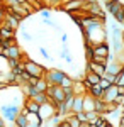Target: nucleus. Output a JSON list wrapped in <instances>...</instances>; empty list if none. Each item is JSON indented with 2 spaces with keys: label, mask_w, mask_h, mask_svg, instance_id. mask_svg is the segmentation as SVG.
<instances>
[{
  "label": "nucleus",
  "mask_w": 124,
  "mask_h": 127,
  "mask_svg": "<svg viewBox=\"0 0 124 127\" xmlns=\"http://www.w3.org/2000/svg\"><path fill=\"white\" fill-rule=\"evenodd\" d=\"M123 114H124V107H123Z\"/></svg>",
  "instance_id": "nucleus-44"
},
{
  "label": "nucleus",
  "mask_w": 124,
  "mask_h": 127,
  "mask_svg": "<svg viewBox=\"0 0 124 127\" xmlns=\"http://www.w3.org/2000/svg\"><path fill=\"white\" fill-rule=\"evenodd\" d=\"M116 85H124V66L119 69V73L116 75Z\"/></svg>",
  "instance_id": "nucleus-24"
},
{
  "label": "nucleus",
  "mask_w": 124,
  "mask_h": 127,
  "mask_svg": "<svg viewBox=\"0 0 124 127\" xmlns=\"http://www.w3.org/2000/svg\"><path fill=\"white\" fill-rule=\"evenodd\" d=\"M60 127H70V124H68L66 119H63V120H60V124H58Z\"/></svg>",
  "instance_id": "nucleus-32"
},
{
  "label": "nucleus",
  "mask_w": 124,
  "mask_h": 127,
  "mask_svg": "<svg viewBox=\"0 0 124 127\" xmlns=\"http://www.w3.org/2000/svg\"><path fill=\"white\" fill-rule=\"evenodd\" d=\"M95 110V98L90 93H83V112H90Z\"/></svg>",
  "instance_id": "nucleus-10"
},
{
  "label": "nucleus",
  "mask_w": 124,
  "mask_h": 127,
  "mask_svg": "<svg viewBox=\"0 0 124 127\" xmlns=\"http://www.w3.org/2000/svg\"><path fill=\"white\" fill-rule=\"evenodd\" d=\"M14 127H15V126H14Z\"/></svg>",
  "instance_id": "nucleus-45"
},
{
  "label": "nucleus",
  "mask_w": 124,
  "mask_h": 127,
  "mask_svg": "<svg viewBox=\"0 0 124 127\" xmlns=\"http://www.w3.org/2000/svg\"><path fill=\"white\" fill-rule=\"evenodd\" d=\"M95 112L100 115L105 114V102H102L100 98H95Z\"/></svg>",
  "instance_id": "nucleus-22"
},
{
  "label": "nucleus",
  "mask_w": 124,
  "mask_h": 127,
  "mask_svg": "<svg viewBox=\"0 0 124 127\" xmlns=\"http://www.w3.org/2000/svg\"><path fill=\"white\" fill-rule=\"evenodd\" d=\"M60 87L63 88V90L73 87V78H71V75H68V73H66V75L61 78V81H60Z\"/></svg>",
  "instance_id": "nucleus-15"
},
{
  "label": "nucleus",
  "mask_w": 124,
  "mask_h": 127,
  "mask_svg": "<svg viewBox=\"0 0 124 127\" xmlns=\"http://www.w3.org/2000/svg\"><path fill=\"white\" fill-rule=\"evenodd\" d=\"M105 127H114V126H112V124H111V122H107V126H105Z\"/></svg>",
  "instance_id": "nucleus-39"
},
{
  "label": "nucleus",
  "mask_w": 124,
  "mask_h": 127,
  "mask_svg": "<svg viewBox=\"0 0 124 127\" xmlns=\"http://www.w3.org/2000/svg\"><path fill=\"white\" fill-rule=\"evenodd\" d=\"M61 41H63V44H65V42L68 41V34H66V32H63V36H61Z\"/></svg>",
  "instance_id": "nucleus-35"
},
{
  "label": "nucleus",
  "mask_w": 124,
  "mask_h": 127,
  "mask_svg": "<svg viewBox=\"0 0 124 127\" xmlns=\"http://www.w3.org/2000/svg\"><path fill=\"white\" fill-rule=\"evenodd\" d=\"M56 114V107L51 103V102H46V103H41L39 105V110H38V115L41 117V120L44 122V120H49V119L53 117Z\"/></svg>",
  "instance_id": "nucleus-2"
},
{
  "label": "nucleus",
  "mask_w": 124,
  "mask_h": 127,
  "mask_svg": "<svg viewBox=\"0 0 124 127\" xmlns=\"http://www.w3.org/2000/svg\"><path fill=\"white\" fill-rule=\"evenodd\" d=\"M0 127H5V119L0 117Z\"/></svg>",
  "instance_id": "nucleus-37"
},
{
  "label": "nucleus",
  "mask_w": 124,
  "mask_h": 127,
  "mask_svg": "<svg viewBox=\"0 0 124 127\" xmlns=\"http://www.w3.org/2000/svg\"><path fill=\"white\" fill-rule=\"evenodd\" d=\"M31 98H32V100H34L36 103H39V105H41V103H46V102H48V95H46V93H41V92H38V93H36L34 97H31Z\"/></svg>",
  "instance_id": "nucleus-21"
},
{
  "label": "nucleus",
  "mask_w": 124,
  "mask_h": 127,
  "mask_svg": "<svg viewBox=\"0 0 124 127\" xmlns=\"http://www.w3.org/2000/svg\"><path fill=\"white\" fill-rule=\"evenodd\" d=\"M26 127H41V126H38V124H31V122H27V124H26Z\"/></svg>",
  "instance_id": "nucleus-36"
},
{
  "label": "nucleus",
  "mask_w": 124,
  "mask_h": 127,
  "mask_svg": "<svg viewBox=\"0 0 124 127\" xmlns=\"http://www.w3.org/2000/svg\"><path fill=\"white\" fill-rule=\"evenodd\" d=\"M85 114H87V122H94V120L100 115V114H97L95 110H90V112H85Z\"/></svg>",
  "instance_id": "nucleus-25"
},
{
  "label": "nucleus",
  "mask_w": 124,
  "mask_h": 127,
  "mask_svg": "<svg viewBox=\"0 0 124 127\" xmlns=\"http://www.w3.org/2000/svg\"><path fill=\"white\" fill-rule=\"evenodd\" d=\"M20 36H22V39H26L27 42H31V41H32V36H31V34H29V32H27L26 29H22V31H20Z\"/></svg>",
  "instance_id": "nucleus-28"
},
{
  "label": "nucleus",
  "mask_w": 124,
  "mask_h": 127,
  "mask_svg": "<svg viewBox=\"0 0 124 127\" xmlns=\"http://www.w3.org/2000/svg\"><path fill=\"white\" fill-rule=\"evenodd\" d=\"M5 10H7V5L5 3H0V24L5 19Z\"/></svg>",
  "instance_id": "nucleus-26"
},
{
  "label": "nucleus",
  "mask_w": 124,
  "mask_h": 127,
  "mask_svg": "<svg viewBox=\"0 0 124 127\" xmlns=\"http://www.w3.org/2000/svg\"><path fill=\"white\" fill-rule=\"evenodd\" d=\"M66 75V71H63V69H58V68H53V69H48L46 71V75H44V78L48 83H53V85H60V81L61 78Z\"/></svg>",
  "instance_id": "nucleus-3"
},
{
  "label": "nucleus",
  "mask_w": 124,
  "mask_h": 127,
  "mask_svg": "<svg viewBox=\"0 0 124 127\" xmlns=\"http://www.w3.org/2000/svg\"><path fill=\"white\" fill-rule=\"evenodd\" d=\"M82 7H83V3H82L80 0H68V2H63V3H61L60 9L63 10V12H66V14H71V12L80 10Z\"/></svg>",
  "instance_id": "nucleus-6"
},
{
  "label": "nucleus",
  "mask_w": 124,
  "mask_h": 127,
  "mask_svg": "<svg viewBox=\"0 0 124 127\" xmlns=\"http://www.w3.org/2000/svg\"><path fill=\"white\" fill-rule=\"evenodd\" d=\"M104 2H111V0H104Z\"/></svg>",
  "instance_id": "nucleus-43"
},
{
  "label": "nucleus",
  "mask_w": 124,
  "mask_h": 127,
  "mask_svg": "<svg viewBox=\"0 0 124 127\" xmlns=\"http://www.w3.org/2000/svg\"><path fill=\"white\" fill-rule=\"evenodd\" d=\"M48 81H46V78H39L38 80V83H36V85H34V87H36V90H38V92H41V93H44V92H46V88H48Z\"/></svg>",
  "instance_id": "nucleus-20"
},
{
  "label": "nucleus",
  "mask_w": 124,
  "mask_h": 127,
  "mask_svg": "<svg viewBox=\"0 0 124 127\" xmlns=\"http://www.w3.org/2000/svg\"><path fill=\"white\" fill-rule=\"evenodd\" d=\"M94 56H100V58H109L111 56V48L107 42H99L94 46Z\"/></svg>",
  "instance_id": "nucleus-7"
},
{
  "label": "nucleus",
  "mask_w": 124,
  "mask_h": 127,
  "mask_svg": "<svg viewBox=\"0 0 124 127\" xmlns=\"http://www.w3.org/2000/svg\"><path fill=\"white\" fill-rule=\"evenodd\" d=\"M100 87H102V90H107V88L111 87V85H114V83H111L109 80H105V78H100V83H99Z\"/></svg>",
  "instance_id": "nucleus-27"
},
{
  "label": "nucleus",
  "mask_w": 124,
  "mask_h": 127,
  "mask_svg": "<svg viewBox=\"0 0 124 127\" xmlns=\"http://www.w3.org/2000/svg\"><path fill=\"white\" fill-rule=\"evenodd\" d=\"M117 95H124V85H117Z\"/></svg>",
  "instance_id": "nucleus-33"
},
{
  "label": "nucleus",
  "mask_w": 124,
  "mask_h": 127,
  "mask_svg": "<svg viewBox=\"0 0 124 127\" xmlns=\"http://www.w3.org/2000/svg\"><path fill=\"white\" fill-rule=\"evenodd\" d=\"M71 110H73V112H82V110H83V95H75Z\"/></svg>",
  "instance_id": "nucleus-13"
},
{
  "label": "nucleus",
  "mask_w": 124,
  "mask_h": 127,
  "mask_svg": "<svg viewBox=\"0 0 124 127\" xmlns=\"http://www.w3.org/2000/svg\"><path fill=\"white\" fill-rule=\"evenodd\" d=\"M20 22H22V19L20 17H17V15H14V14H10V12H5V19H3V26H7L10 31H15L20 27Z\"/></svg>",
  "instance_id": "nucleus-4"
},
{
  "label": "nucleus",
  "mask_w": 124,
  "mask_h": 127,
  "mask_svg": "<svg viewBox=\"0 0 124 127\" xmlns=\"http://www.w3.org/2000/svg\"><path fill=\"white\" fill-rule=\"evenodd\" d=\"M41 15H43V19H49V10L41 9Z\"/></svg>",
  "instance_id": "nucleus-31"
},
{
  "label": "nucleus",
  "mask_w": 124,
  "mask_h": 127,
  "mask_svg": "<svg viewBox=\"0 0 124 127\" xmlns=\"http://www.w3.org/2000/svg\"><path fill=\"white\" fill-rule=\"evenodd\" d=\"M85 69L95 73V75H99V76H104L105 64H100V63H97V61H94V59H88V61H85Z\"/></svg>",
  "instance_id": "nucleus-5"
},
{
  "label": "nucleus",
  "mask_w": 124,
  "mask_h": 127,
  "mask_svg": "<svg viewBox=\"0 0 124 127\" xmlns=\"http://www.w3.org/2000/svg\"><path fill=\"white\" fill-rule=\"evenodd\" d=\"M123 42H124V29H123Z\"/></svg>",
  "instance_id": "nucleus-41"
},
{
  "label": "nucleus",
  "mask_w": 124,
  "mask_h": 127,
  "mask_svg": "<svg viewBox=\"0 0 124 127\" xmlns=\"http://www.w3.org/2000/svg\"><path fill=\"white\" fill-rule=\"evenodd\" d=\"M87 93H90L94 98H100V97H102V93H104V90H102V87H100V85H92V87H90V90H88Z\"/></svg>",
  "instance_id": "nucleus-17"
},
{
  "label": "nucleus",
  "mask_w": 124,
  "mask_h": 127,
  "mask_svg": "<svg viewBox=\"0 0 124 127\" xmlns=\"http://www.w3.org/2000/svg\"><path fill=\"white\" fill-rule=\"evenodd\" d=\"M14 36V31H10L7 26H3V24H0V41L3 39H9Z\"/></svg>",
  "instance_id": "nucleus-14"
},
{
  "label": "nucleus",
  "mask_w": 124,
  "mask_h": 127,
  "mask_svg": "<svg viewBox=\"0 0 124 127\" xmlns=\"http://www.w3.org/2000/svg\"><path fill=\"white\" fill-rule=\"evenodd\" d=\"M20 54H22V51L17 44H14V46H10V48H5L3 49V54L2 56H5V58H10V59H19Z\"/></svg>",
  "instance_id": "nucleus-9"
},
{
  "label": "nucleus",
  "mask_w": 124,
  "mask_h": 127,
  "mask_svg": "<svg viewBox=\"0 0 124 127\" xmlns=\"http://www.w3.org/2000/svg\"><path fill=\"white\" fill-rule=\"evenodd\" d=\"M112 48H114V53H119L124 49V42L123 37H112Z\"/></svg>",
  "instance_id": "nucleus-18"
},
{
  "label": "nucleus",
  "mask_w": 124,
  "mask_h": 127,
  "mask_svg": "<svg viewBox=\"0 0 124 127\" xmlns=\"http://www.w3.org/2000/svg\"><path fill=\"white\" fill-rule=\"evenodd\" d=\"M116 97H117V85H111L107 90H104L100 100L105 102V103H112V102L116 100Z\"/></svg>",
  "instance_id": "nucleus-8"
},
{
  "label": "nucleus",
  "mask_w": 124,
  "mask_h": 127,
  "mask_svg": "<svg viewBox=\"0 0 124 127\" xmlns=\"http://www.w3.org/2000/svg\"><path fill=\"white\" fill-rule=\"evenodd\" d=\"M26 124H27V117L22 115V114H17L15 115V120H14V126L15 127H26Z\"/></svg>",
  "instance_id": "nucleus-19"
},
{
  "label": "nucleus",
  "mask_w": 124,
  "mask_h": 127,
  "mask_svg": "<svg viewBox=\"0 0 124 127\" xmlns=\"http://www.w3.org/2000/svg\"><path fill=\"white\" fill-rule=\"evenodd\" d=\"M119 127H124V114H121L119 117Z\"/></svg>",
  "instance_id": "nucleus-34"
},
{
  "label": "nucleus",
  "mask_w": 124,
  "mask_h": 127,
  "mask_svg": "<svg viewBox=\"0 0 124 127\" xmlns=\"http://www.w3.org/2000/svg\"><path fill=\"white\" fill-rule=\"evenodd\" d=\"M123 7H124L123 2H119V0H111V2H105V10H107L109 14H112V15H114L116 12H119Z\"/></svg>",
  "instance_id": "nucleus-11"
},
{
  "label": "nucleus",
  "mask_w": 124,
  "mask_h": 127,
  "mask_svg": "<svg viewBox=\"0 0 124 127\" xmlns=\"http://www.w3.org/2000/svg\"><path fill=\"white\" fill-rule=\"evenodd\" d=\"M82 3H87V2H94V0H80Z\"/></svg>",
  "instance_id": "nucleus-38"
},
{
  "label": "nucleus",
  "mask_w": 124,
  "mask_h": 127,
  "mask_svg": "<svg viewBox=\"0 0 124 127\" xmlns=\"http://www.w3.org/2000/svg\"><path fill=\"white\" fill-rule=\"evenodd\" d=\"M75 115H76V119L80 120V122H87V114L82 110V112H75Z\"/></svg>",
  "instance_id": "nucleus-29"
},
{
  "label": "nucleus",
  "mask_w": 124,
  "mask_h": 127,
  "mask_svg": "<svg viewBox=\"0 0 124 127\" xmlns=\"http://www.w3.org/2000/svg\"><path fill=\"white\" fill-rule=\"evenodd\" d=\"M51 127H60V126H51Z\"/></svg>",
  "instance_id": "nucleus-42"
},
{
  "label": "nucleus",
  "mask_w": 124,
  "mask_h": 127,
  "mask_svg": "<svg viewBox=\"0 0 124 127\" xmlns=\"http://www.w3.org/2000/svg\"><path fill=\"white\" fill-rule=\"evenodd\" d=\"M121 107H124V97H123V100H121Z\"/></svg>",
  "instance_id": "nucleus-40"
},
{
  "label": "nucleus",
  "mask_w": 124,
  "mask_h": 127,
  "mask_svg": "<svg viewBox=\"0 0 124 127\" xmlns=\"http://www.w3.org/2000/svg\"><path fill=\"white\" fill-rule=\"evenodd\" d=\"M112 17L116 19V22H117L119 26H123V27H124V7H123L121 10H119V12H116Z\"/></svg>",
  "instance_id": "nucleus-23"
},
{
  "label": "nucleus",
  "mask_w": 124,
  "mask_h": 127,
  "mask_svg": "<svg viewBox=\"0 0 124 127\" xmlns=\"http://www.w3.org/2000/svg\"><path fill=\"white\" fill-rule=\"evenodd\" d=\"M24 69H26V73L32 75V76H38V78H44V75H46V71H48L44 66H41L39 63L32 61V59H27V61L24 63Z\"/></svg>",
  "instance_id": "nucleus-1"
},
{
  "label": "nucleus",
  "mask_w": 124,
  "mask_h": 127,
  "mask_svg": "<svg viewBox=\"0 0 124 127\" xmlns=\"http://www.w3.org/2000/svg\"><path fill=\"white\" fill-rule=\"evenodd\" d=\"M83 78L88 81V83H92V85H99L100 83V78L102 76H99V75H95V73H92V71H88V69H85V76Z\"/></svg>",
  "instance_id": "nucleus-12"
},
{
  "label": "nucleus",
  "mask_w": 124,
  "mask_h": 127,
  "mask_svg": "<svg viewBox=\"0 0 124 127\" xmlns=\"http://www.w3.org/2000/svg\"><path fill=\"white\" fill-rule=\"evenodd\" d=\"M73 93L75 95H83L85 93V88H83V83H82V80H73Z\"/></svg>",
  "instance_id": "nucleus-16"
},
{
  "label": "nucleus",
  "mask_w": 124,
  "mask_h": 127,
  "mask_svg": "<svg viewBox=\"0 0 124 127\" xmlns=\"http://www.w3.org/2000/svg\"><path fill=\"white\" fill-rule=\"evenodd\" d=\"M39 53H41V54L44 56V59H51V56H49V53H48V51H46L44 48H43V46L39 48Z\"/></svg>",
  "instance_id": "nucleus-30"
}]
</instances>
